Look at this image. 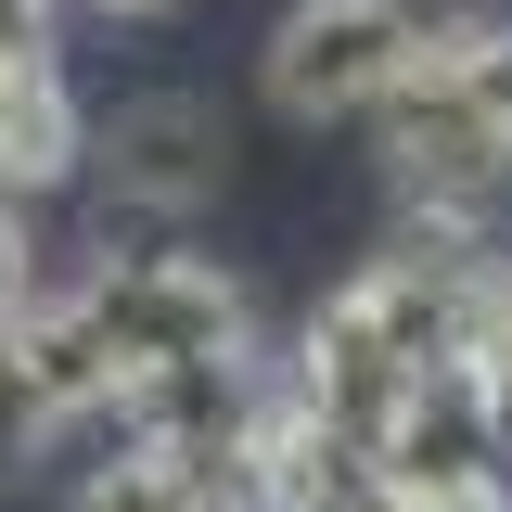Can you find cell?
<instances>
[{
    "label": "cell",
    "mask_w": 512,
    "mask_h": 512,
    "mask_svg": "<svg viewBox=\"0 0 512 512\" xmlns=\"http://www.w3.org/2000/svg\"><path fill=\"white\" fill-rule=\"evenodd\" d=\"M436 64V39L410 26V0H295L269 26V103L295 128H333V116H384L410 77Z\"/></svg>",
    "instance_id": "cell-1"
},
{
    "label": "cell",
    "mask_w": 512,
    "mask_h": 512,
    "mask_svg": "<svg viewBox=\"0 0 512 512\" xmlns=\"http://www.w3.org/2000/svg\"><path fill=\"white\" fill-rule=\"evenodd\" d=\"M487 410H500V461H512V359H487Z\"/></svg>",
    "instance_id": "cell-10"
},
{
    "label": "cell",
    "mask_w": 512,
    "mask_h": 512,
    "mask_svg": "<svg viewBox=\"0 0 512 512\" xmlns=\"http://www.w3.org/2000/svg\"><path fill=\"white\" fill-rule=\"evenodd\" d=\"M39 308V269H26V205H0V320Z\"/></svg>",
    "instance_id": "cell-7"
},
{
    "label": "cell",
    "mask_w": 512,
    "mask_h": 512,
    "mask_svg": "<svg viewBox=\"0 0 512 512\" xmlns=\"http://www.w3.org/2000/svg\"><path fill=\"white\" fill-rule=\"evenodd\" d=\"M500 359H512V308H500Z\"/></svg>",
    "instance_id": "cell-13"
},
{
    "label": "cell",
    "mask_w": 512,
    "mask_h": 512,
    "mask_svg": "<svg viewBox=\"0 0 512 512\" xmlns=\"http://www.w3.org/2000/svg\"><path fill=\"white\" fill-rule=\"evenodd\" d=\"M359 512H410V500H359Z\"/></svg>",
    "instance_id": "cell-12"
},
{
    "label": "cell",
    "mask_w": 512,
    "mask_h": 512,
    "mask_svg": "<svg viewBox=\"0 0 512 512\" xmlns=\"http://www.w3.org/2000/svg\"><path fill=\"white\" fill-rule=\"evenodd\" d=\"M103 13H180V0H103Z\"/></svg>",
    "instance_id": "cell-11"
},
{
    "label": "cell",
    "mask_w": 512,
    "mask_h": 512,
    "mask_svg": "<svg viewBox=\"0 0 512 512\" xmlns=\"http://www.w3.org/2000/svg\"><path fill=\"white\" fill-rule=\"evenodd\" d=\"M64 512H269V474H256V448H141V436H116V461H90Z\"/></svg>",
    "instance_id": "cell-4"
},
{
    "label": "cell",
    "mask_w": 512,
    "mask_h": 512,
    "mask_svg": "<svg viewBox=\"0 0 512 512\" xmlns=\"http://www.w3.org/2000/svg\"><path fill=\"white\" fill-rule=\"evenodd\" d=\"M90 167V128L64 103V64H0V192L26 205V192H52Z\"/></svg>",
    "instance_id": "cell-5"
},
{
    "label": "cell",
    "mask_w": 512,
    "mask_h": 512,
    "mask_svg": "<svg viewBox=\"0 0 512 512\" xmlns=\"http://www.w3.org/2000/svg\"><path fill=\"white\" fill-rule=\"evenodd\" d=\"M0 64H52V0H0Z\"/></svg>",
    "instance_id": "cell-8"
},
{
    "label": "cell",
    "mask_w": 512,
    "mask_h": 512,
    "mask_svg": "<svg viewBox=\"0 0 512 512\" xmlns=\"http://www.w3.org/2000/svg\"><path fill=\"white\" fill-rule=\"evenodd\" d=\"M410 26H423V39H436V52H448V39H474L487 13H474V0H410Z\"/></svg>",
    "instance_id": "cell-9"
},
{
    "label": "cell",
    "mask_w": 512,
    "mask_h": 512,
    "mask_svg": "<svg viewBox=\"0 0 512 512\" xmlns=\"http://www.w3.org/2000/svg\"><path fill=\"white\" fill-rule=\"evenodd\" d=\"M90 180L128 218H192V205H218V180H231V128H218V103H192V90L116 103V128H90Z\"/></svg>",
    "instance_id": "cell-3"
},
{
    "label": "cell",
    "mask_w": 512,
    "mask_h": 512,
    "mask_svg": "<svg viewBox=\"0 0 512 512\" xmlns=\"http://www.w3.org/2000/svg\"><path fill=\"white\" fill-rule=\"evenodd\" d=\"M52 397H39V359H26V320H0V474H26L52 448Z\"/></svg>",
    "instance_id": "cell-6"
},
{
    "label": "cell",
    "mask_w": 512,
    "mask_h": 512,
    "mask_svg": "<svg viewBox=\"0 0 512 512\" xmlns=\"http://www.w3.org/2000/svg\"><path fill=\"white\" fill-rule=\"evenodd\" d=\"M77 308L103 320L116 372H167V359H256V320H244V282L205 269V256H103L77 282Z\"/></svg>",
    "instance_id": "cell-2"
}]
</instances>
